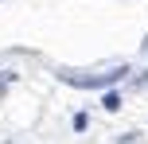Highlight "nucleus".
<instances>
[{
	"mask_svg": "<svg viewBox=\"0 0 148 144\" xmlns=\"http://www.w3.org/2000/svg\"><path fill=\"white\" fill-rule=\"evenodd\" d=\"M125 74H129V66H113V70H105V74H94V78L62 74V82H70V86H82V90H101V86H113V82H121Z\"/></svg>",
	"mask_w": 148,
	"mask_h": 144,
	"instance_id": "obj_1",
	"label": "nucleus"
},
{
	"mask_svg": "<svg viewBox=\"0 0 148 144\" xmlns=\"http://www.w3.org/2000/svg\"><path fill=\"white\" fill-rule=\"evenodd\" d=\"M12 78H16V74H12V70H4V74H0V93H4V90H8V82H12Z\"/></svg>",
	"mask_w": 148,
	"mask_h": 144,
	"instance_id": "obj_4",
	"label": "nucleus"
},
{
	"mask_svg": "<svg viewBox=\"0 0 148 144\" xmlns=\"http://www.w3.org/2000/svg\"><path fill=\"white\" fill-rule=\"evenodd\" d=\"M101 105L109 109V113H117V109H121V93H105V98H101Z\"/></svg>",
	"mask_w": 148,
	"mask_h": 144,
	"instance_id": "obj_2",
	"label": "nucleus"
},
{
	"mask_svg": "<svg viewBox=\"0 0 148 144\" xmlns=\"http://www.w3.org/2000/svg\"><path fill=\"white\" fill-rule=\"evenodd\" d=\"M70 125H74V129H78V132H86V125H90V117H86V113H74V121H70Z\"/></svg>",
	"mask_w": 148,
	"mask_h": 144,
	"instance_id": "obj_3",
	"label": "nucleus"
},
{
	"mask_svg": "<svg viewBox=\"0 0 148 144\" xmlns=\"http://www.w3.org/2000/svg\"><path fill=\"white\" fill-rule=\"evenodd\" d=\"M136 90H148V70H144L140 78H136Z\"/></svg>",
	"mask_w": 148,
	"mask_h": 144,
	"instance_id": "obj_5",
	"label": "nucleus"
}]
</instances>
